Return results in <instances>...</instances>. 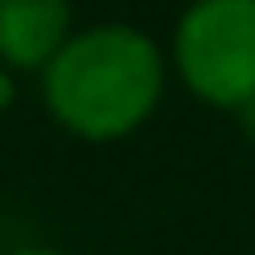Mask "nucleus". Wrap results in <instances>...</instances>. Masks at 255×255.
Segmentation results:
<instances>
[{"mask_svg": "<svg viewBox=\"0 0 255 255\" xmlns=\"http://www.w3.org/2000/svg\"><path fill=\"white\" fill-rule=\"evenodd\" d=\"M165 85L161 47L132 24H95L43 66L47 114L85 142H114L151 119Z\"/></svg>", "mask_w": 255, "mask_h": 255, "instance_id": "1", "label": "nucleus"}, {"mask_svg": "<svg viewBox=\"0 0 255 255\" xmlns=\"http://www.w3.org/2000/svg\"><path fill=\"white\" fill-rule=\"evenodd\" d=\"M14 255H62V251H43V246H28V251H14Z\"/></svg>", "mask_w": 255, "mask_h": 255, "instance_id": "6", "label": "nucleus"}, {"mask_svg": "<svg viewBox=\"0 0 255 255\" xmlns=\"http://www.w3.org/2000/svg\"><path fill=\"white\" fill-rule=\"evenodd\" d=\"M237 128H241V132H246L251 142H255V95H251V100L237 109Z\"/></svg>", "mask_w": 255, "mask_h": 255, "instance_id": "4", "label": "nucleus"}, {"mask_svg": "<svg viewBox=\"0 0 255 255\" xmlns=\"http://www.w3.org/2000/svg\"><path fill=\"white\" fill-rule=\"evenodd\" d=\"M175 66L199 100L241 109L255 95V0H203L175 24Z\"/></svg>", "mask_w": 255, "mask_h": 255, "instance_id": "2", "label": "nucleus"}, {"mask_svg": "<svg viewBox=\"0 0 255 255\" xmlns=\"http://www.w3.org/2000/svg\"><path fill=\"white\" fill-rule=\"evenodd\" d=\"M9 104H14V71L0 66V109H9Z\"/></svg>", "mask_w": 255, "mask_h": 255, "instance_id": "5", "label": "nucleus"}, {"mask_svg": "<svg viewBox=\"0 0 255 255\" xmlns=\"http://www.w3.org/2000/svg\"><path fill=\"white\" fill-rule=\"evenodd\" d=\"M71 38L66 0H0V66L43 71Z\"/></svg>", "mask_w": 255, "mask_h": 255, "instance_id": "3", "label": "nucleus"}]
</instances>
